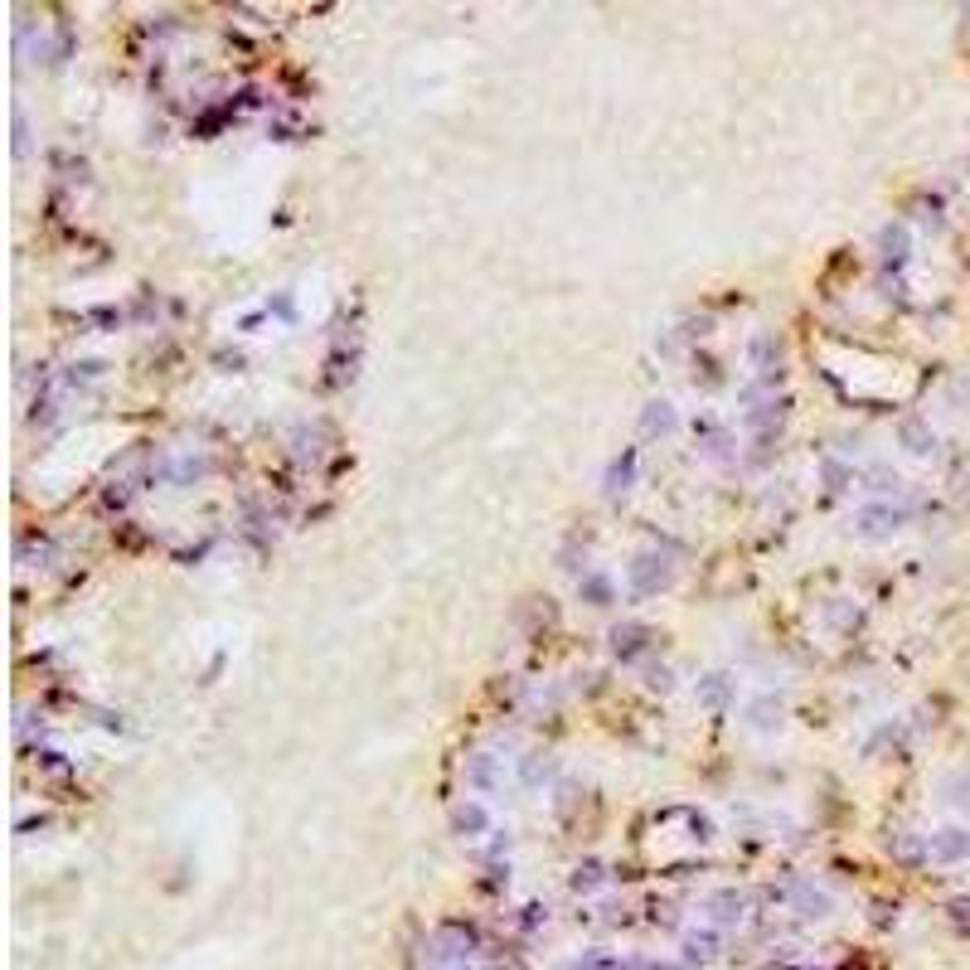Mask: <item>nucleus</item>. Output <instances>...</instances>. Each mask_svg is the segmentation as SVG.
Listing matches in <instances>:
<instances>
[{"mask_svg": "<svg viewBox=\"0 0 970 970\" xmlns=\"http://www.w3.org/2000/svg\"><path fill=\"white\" fill-rule=\"evenodd\" d=\"M931 854H937V859H965V854H970V835L941 830L937 839H931Z\"/></svg>", "mask_w": 970, "mask_h": 970, "instance_id": "1", "label": "nucleus"}, {"mask_svg": "<svg viewBox=\"0 0 970 970\" xmlns=\"http://www.w3.org/2000/svg\"><path fill=\"white\" fill-rule=\"evenodd\" d=\"M714 947H718V937H689V956H714Z\"/></svg>", "mask_w": 970, "mask_h": 970, "instance_id": "2", "label": "nucleus"}, {"mask_svg": "<svg viewBox=\"0 0 970 970\" xmlns=\"http://www.w3.org/2000/svg\"><path fill=\"white\" fill-rule=\"evenodd\" d=\"M582 970H626L621 961H612V956H587V961H582Z\"/></svg>", "mask_w": 970, "mask_h": 970, "instance_id": "3", "label": "nucleus"}, {"mask_svg": "<svg viewBox=\"0 0 970 970\" xmlns=\"http://www.w3.org/2000/svg\"><path fill=\"white\" fill-rule=\"evenodd\" d=\"M951 912H956V922H961V927H970V902H956Z\"/></svg>", "mask_w": 970, "mask_h": 970, "instance_id": "4", "label": "nucleus"}, {"mask_svg": "<svg viewBox=\"0 0 970 970\" xmlns=\"http://www.w3.org/2000/svg\"><path fill=\"white\" fill-rule=\"evenodd\" d=\"M641 970H675V965H641Z\"/></svg>", "mask_w": 970, "mask_h": 970, "instance_id": "5", "label": "nucleus"}]
</instances>
